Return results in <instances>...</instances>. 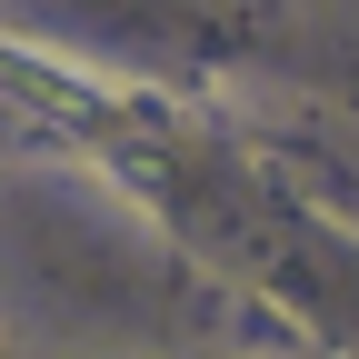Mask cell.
<instances>
[{
    "label": "cell",
    "mask_w": 359,
    "mask_h": 359,
    "mask_svg": "<svg viewBox=\"0 0 359 359\" xmlns=\"http://www.w3.org/2000/svg\"><path fill=\"white\" fill-rule=\"evenodd\" d=\"M0 90L30 100V110H50V120H100V100H110L100 80H80V70L40 60V50H11V40H0Z\"/></svg>",
    "instance_id": "cell-1"
}]
</instances>
